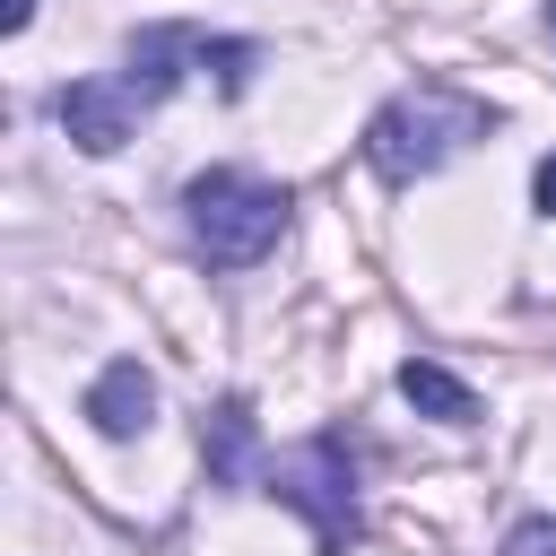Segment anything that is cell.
<instances>
[{
	"mask_svg": "<svg viewBox=\"0 0 556 556\" xmlns=\"http://www.w3.org/2000/svg\"><path fill=\"white\" fill-rule=\"evenodd\" d=\"M486 130H495V104H486V96H469V87H452V78H417V87H400V96L365 122V165H374L382 182H417V174L452 165L469 139H486Z\"/></svg>",
	"mask_w": 556,
	"mask_h": 556,
	"instance_id": "1",
	"label": "cell"
},
{
	"mask_svg": "<svg viewBox=\"0 0 556 556\" xmlns=\"http://www.w3.org/2000/svg\"><path fill=\"white\" fill-rule=\"evenodd\" d=\"M182 217H191V243H200L217 269H252V261L287 235V191H278L269 174L208 165V174H191Z\"/></svg>",
	"mask_w": 556,
	"mask_h": 556,
	"instance_id": "2",
	"label": "cell"
},
{
	"mask_svg": "<svg viewBox=\"0 0 556 556\" xmlns=\"http://www.w3.org/2000/svg\"><path fill=\"white\" fill-rule=\"evenodd\" d=\"M261 486L313 521L321 556H348V539H356V460H348V434H313L295 452H269Z\"/></svg>",
	"mask_w": 556,
	"mask_h": 556,
	"instance_id": "3",
	"label": "cell"
},
{
	"mask_svg": "<svg viewBox=\"0 0 556 556\" xmlns=\"http://www.w3.org/2000/svg\"><path fill=\"white\" fill-rule=\"evenodd\" d=\"M122 61H130L122 78H130L148 104H156V96H174L191 70H217V87L235 96V87H252V70H261V43H243V35H208V26H139Z\"/></svg>",
	"mask_w": 556,
	"mask_h": 556,
	"instance_id": "4",
	"label": "cell"
},
{
	"mask_svg": "<svg viewBox=\"0 0 556 556\" xmlns=\"http://www.w3.org/2000/svg\"><path fill=\"white\" fill-rule=\"evenodd\" d=\"M139 113H148V96H139L130 78H70V87H61V130H70L87 156H113V148L139 130Z\"/></svg>",
	"mask_w": 556,
	"mask_h": 556,
	"instance_id": "5",
	"label": "cell"
},
{
	"mask_svg": "<svg viewBox=\"0 0 556 556\" xmlns=\"http://www.w3.org/2000/svg\"><path fill=\"white\" fill-rule=\"evenodd\" d=\"M148 417H156V374H148L139 356H113V365L87 382V426L113 434V443H130V434H148Z\"/></svg>",
	"mask_w": 556,
	"mask_h": 556,
	"instance_id": "6",
	"label": "cell"
},
{
	"mask_svg": "<svg viewBox=\"0 0 556 556\" xmlns=\"http://www.w3.org/2000/svg\"><path fill=\"white\" fill-rule=\"evenodd\" d=\"M400 400H408L417 417H434V426H478V391H469L460 374H443L434 356H408V365H400Z\"/></svg>",
	"mask_w": 556,
	"mask_h": 556,
	"instance_id": "7",
	"label": "cell"
},
{
	"mask_svg": "<svg viewBox=\"0 0 556 556\" xmlns=\"http://www.w3.org/2000/svg\"><path fill=\"white\" fill-rule=\"evenodd\" d=\"M200 452H208V486H243V469H252V408L226 400L217 417H200Z\"/></svg>",
	"mask_w": 556,
	"mask_h": 556,
	"instance_id": "8",
	"label": "cell"
},
{
	"mask_svg": "<svg viewBox=\"0 0 556 556\" xmlns=\"http://www.w3.org/2000/svg\"><path fill=\"white\" fill-rule=\"evenodd\" d=\"M504 556H556V513H530L504 530Z\"/></svg>",
	"mask_w": 556,
	"mask_h": 556,
	"instance_id": "9",
	"label": "cell"
},
{
	"mask_svg": "<svg viewBox=\"0 0 556 556\" xmlns=\"http://www.w3.org/2000/svg\"><path fill=\"white\" fill-rule=\"evenodd\" d=\"M530 200H539V208H547V217H556V148H547V156H539V174H530Z\"/></svg>",
	"mask_w": 556,
	"mask_h": 556,
	"instance_id": "10",
	"label": "cell"
},
{
	"mask_svg": "<svg viewBox=\"0 0 556 556\" xmlns=\"http://www.w3.org/2000/svg\"><path fill=\"white\" fill-rule=\"evenodd\" d=\"M26 17H35V0H0V26H9V35H17Z\"/></svg>",
	"mask_w": 556,
	"mask_h": 556,
	"instance_id": "11",
	"label": "cell"
},
{
	"mask_svg": "<svg viewBox=\"0 0 556 556\" xmlns=\"http://www.w3.org/2000/svg\"><path fill=\"white\" fill-rule=\"evenodd\" d=\"M547 35H556V0H547Z\"/></svg>",
	"mask_w": 556,
	"mask_h": 556,
	"instance_id": "12",
	"label": "cell"
}]
</instances>
